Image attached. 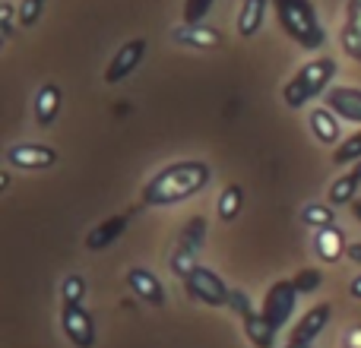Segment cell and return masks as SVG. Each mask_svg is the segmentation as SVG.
I'll list each match as a JSON object with an SVG mask.
<instances>
[{
	"label": "cell",
	"instance_id": "obj_16",
	"mask_svg": "<svg viewBox=\"0 0 361 348\" xmlns=\"http://www.w3.org/2000/svg\"><path fill=\"white\" fill-rule=\"evenodd\" d=\"M61 101H63L61 86L44 82V86L38 89V92H35V120H38V127H44V130H48V127L54 124L57 114H61Z\"/></svg>",
	"mask_w": 361,
	"mask_h": 348
},
{
	"label": "cell",
	"instance_id": "obj_24",
	"mask_svg": "<svg viewBox=\"0 0 361 348\" xmlns=\"http://www.w3.org/2000/svg\"><path fill=\"white\" fill-rule=\"evenodd\" d=\"M355 162H361V130L352 133L349 139H343L333 149V165H355Z\"/></svg>",
	"mask_w": 361,
	"mask_h": 348
},
{
	"label": "cell",
	"instance_id": "obj_12",
	"mask_svg": "<svg viewBox=\"0 0 361 348\" xmlns=\"http://www.w3.org/2000/svg\"><path fill=\"white\" fill-rule=\"evenodd\" d=\"M171 38L178 44H184V48H197V51H216L225 44V35L219 29H212V25H178L171 32Z\"/></svg>",
	"mask_w": 361,
	"mask_h": 348
},
{
	"label": "cell",
	"instance_id": "obj_2",
	"mask_svg": "<svg viewBox=\"0 0 361 348\" xmlns=\"http://www.w3.org/2000/svg\"><path fill=\"white\" fill-rule=\"evenodd\" d=\"M279 25L295 44L307 51H317L326 42V29L320 25L317 10H314L311 0H273Z\"/></svg>",
	"mask_w": 361,
	"mask_h": 348
},
{
	"label": "cell",
	"instance_id": "obj_19",
	"mask_svg": "<svg viewBox=\"0 0 361 348\" xmlns=\"http://www.w3.org/2000/svg\"><path fill=\"white\" fill-rule=\"evenodd\" d=\"M311 130H314V137H317V143H324V146H339V118L330 111V108H314L311 111Z\"/></svg>",
	"mask_w": 361,
	"mask_h": 348
},
{
	"label": "cell",
	"instance_id": "obj_7",
	"mask_svg": "<svg viewBox=\"0 0 361 348\" xmlns=\"http://www.w3.org/2000/svg\"><path fill=\"white\" fill-rule=\"evenodd\" d=\"M61 330L76 348L95 345V320L82 304H61Z\"/></svg>",
	"mask_w": 361,
	"mask_h": 348
},
{
	"label": "cell",
	"instance_id": "obj_27",
	"mask_svg": "<svg viewBox=\"0 0 361 348\" xmlns=\"http://www.w3.org/2000/svg\"><path fill=\"white\" fill-rule=\"evenodd\" d=\"M295 288H298V294H311L320 288V282H324V275H320V269H298V275H295Z\"/></svg>",
	"mask_w": 361,
	"mask_h": 348
},
{
	"label": "cell",
	"instance_id": "obj_30",
	"mask_svg": "<svg viewBox=\"0 0 361 348\" xmlns=\"http://www.w3.org/2000/svg\"><path fill=\"white\" fill-rule=\"evenodd\" d=\"M228 311H235L238 317H247V313H254V307H250V298L241 292V288H231V298H228Z\"/></svg>",
	"mask_w": 361,
	"mask_h": 348
},
{
	"label": "cell",
	"instance_id": "obj_5",
	"mask_svg": "<svg viewBox=\"0 0 361 348\" xmlns=\"http://www.w3.org/2000/svg\"><path fill=\"white\" fill-rule=\"evenodd\" d=\"M184 288L193 301H200V304H206V307H228L231 288L225 285V279L216 273V269L203 266V263L184 279Z\"/></svg>",
	"mask_w": 361,
	"mask_h": 348
},
{
	"label": "cell",
	"instance_id": "obj_35",
	"mask_svg": "<svg viewBox=\"0 0 361 348\" xmlns=\"http://www.w3.org/2000/svg\"><path fill=\"white\" fill-rule=\"evenodd\" d=\"M282 348H314V345H301V342H288V345H282Z\"/></svg>",
	"mask_w": 361,
	"mask_h": 348
},
{
	"label": "cell",
	"instance_id": "obj_31",
	"mask_svg": "<svg viewBox=\"0 0 361 348\" xmlns=\"http://www.w3.org/2000/svg\"><path fill=\"white\" fill-rule=\"evenodd\" d=\"M345 256H349L352 263H361V244H358V241L349 244V254H345Z\"/></svg>",
	"mask_w": 361,
	"mask_h": 348
},
{
	"label": "cell",
	"instance_id": "obj_9",
	"mask_svg": "<svg viewBox=\"0 0 361 348\" xmlns=\"http://www.w3.org/2000/svg\"><path fill=\"white\" fill-rule=\"evenodd\" d=\"M143 54H146V38H130V42L121 44V48L114 51L111 63L105 67V82H108V86H118V82H124L127 76H130L133 70L140 67Z\"/></svg>",
	"mask_w": 361,
	"mask_h": 348
},
{
	"label": "cell",
	"instance_id": "obj_29",
	"mask_svg": "<svg viewBox=\"0 0 361 348\" xmlns=\"http://www.w3.org/2000/svg\"><path fill=\"white\" fill-rule=\"evenodd\" d=\"M19 23V13L13 10V4H0V32H4V42L13 38V29Z\"/></svg>",
	"mask_w": 361,
	"mask_h": 348
},
{
	"label": "cell",
	"instance_id": "obj_18",
	"mask_svg": "<svg viewBox=\"0 0 361 348\" xmlns=\"http://www.w3.org/2000/svg\"><path fill=\"white\" fill-rule=\"evenodd\" d=\"M343 48L352 61H361V0H349V6H345Z\"/></svg>",
	"mask_w": 361,
	"mask_h": 348
},
{
	"label": "cell",
	"instance_id": "obj_11",
	"mask_svg": "<svg viewBox=\"0 0 361 348\" xmlns=\"http://www.w3.org/2000/svg\"><path fill=\"white\" fill-rule=\"evenodd\" d=\"M127 285H130V292L137 294L140 301H146V304H152V307L165 304V285L159 282V275L152 273V269H143V266L127 269Z\"/></svg>",
	"mask_w": 361,
	"mask_h": 348
},
{
	"label": "cell",
	"instance_id": "obj_32",
	"mask_svg": "<svg viewBox=\"0 0 361 348\" xmlns=\"http://www.w3.org/2000/svg\"><path fill=\"white\" fill-rule=\"evenodd\" d=\"M349 292H352V298H358L361 301V273L352 279V285H349Z\"/></svg>",
	"mask_w": 361,
	"mask_h": 348
},
{
	"label": "cell",
	"instance_id": "obj_23",
	"mask_svg": "<svg viewBox=\"0 0 361 348\" xmlns=\"http://www.w3.org/2000/svg\"><path fill=\"white\" fill-rule=\"evenodd\" d=\"M301 222L305 225H314V228H330V225H336V206L330 203H307L305 209H301Z\"/></svg>",
	"mask_w": 361,
	"mask_h": 348
},
{
	"label": "cell",
	"instance_id": "obj_1",
	"mask_svg": "<svg viewBox=\"0 0 361 348\" xmlns=\"http://www.w3.org/2000/svg\"><path fill=\"white\" fill-rule=\"evenodd\" d=\"M212 180V168L206 162L187 159V162H171L159 168L146 180L143 187V203L146 206H175L184 199L197 197L206 184Z\"/></svg>",
	"mask_w": 361,
	"mask_h": 348
},
{
	"label": "cell",
	"instance_id": "obj_8",
	"mask_svg": "<svg viewBox=\"0 0 361 348\" xmlns=\"http://www.w3.org/2000/svg\"><path fill=\"white\" fill-rule=\"evenodd\" d=\"M6 165L23 171H44L57 165V152L44 143H13L6 149Z\"/></svg>",
	"mask_w": 361,
	"mask_h": 348
},
{
	"label": "cell",
	"instance_id": "obj_10",
	"mask_svg": "<svg viewBox=\"0 0 361 348\" xmlns=\"http://www.w3.org/2000/svg\"><path fill=\"white\" fill-rule=\"evenodd\" d=\"M324 105L330 108L339 120L361 124V89H355V86H330V92L324 95Z\"/></svg>",
	"mask_w": 361,
	"mask_h": 348
},
{
	"label": "cell",
	"instance_id": "obj_28",
	"mask_svg": "<svg viewBox=\"0 0 361 348\" xmlns=\"http://www.w3.org/2000/svg\"><path fill=\"white\" fill-rule=\"evenodd\" d=\"M42 6H44V0H23L19 4V25L32 29L38 23V16H42Z\"/></svg>",
	"mask_w": 361,
	"mask_h": 348
},
{
	"label": "cell",
	"instance_id": "obj_22",
	"mask_svg": "<svg viewBox=\"0 0 361 348\" xmlns=\"http://www.w3.org/2000/svg\"><path fill=\"white\" fill-rule=\"evenodd\" d=\"M241 209H244V190L238 184H228L222 193H219V203H216L219 218L228 225V222H235V218L241 216Z\"/></svg>",
	"mask_w": 361,
	"mask_h": 348
},
{
	"label": "cell",
	"instance_id": "obj_14",
	"mask_svg": "<svg viewBox=\"0 0 361 348\" xmlns=\"http://www.w3.org/2000/svg\"><path fill=\"white\" fill-rule=\"evenodd\" d=\"M314 250H317V256L324 263H339L345 254H349V241H345L343 228H336V225H330V228H320L317 235H314Z\"/></svg>",
	"mask_w": 361,
	"mask_h": 348
},
{
	"label": "cell",
	"instance_id": "obj_4",
	"mask_svg": "<svg viewBox=\"0 0 361 348\" xmlns=\"http://www.w3.org/2000/svg\"><path fill=\"white\" fill-rule=\"evenodd\" d=\"M206 235H209V222H206V216L187 218V225L180 228L175 254H171V273H175L180 282L200 266V250H203V244H206Z\"/></svg>",
	"mask_w": 361,
	"mask_h": 348
},
{
	"label": "cell",
	"instance_id": "obj_21",
	"mask_svg": "<svg viewBox=\"0 0 361 348\" xmlns=\"http://www.w3.org/2000/svg\"><path fill=\"white\" fill-rule=\"evenodd\" d=\"M267 4L269 0H244L241 13H238V35L241 38H254L263 25V16H267Z\"/></svg>",
	"mask_w": 361,
	"mask_h": 348
},
{
	"label": "cell",
	"instance_id": "obj_33",
	"mask_svg": "<svg viewBox=\"0 0 361 348\" xmlns=\"http://www.w3.org/2000/svg\"><path fill=\"white\" fill-rule=\"evenodd\" d=\"M6 190H10V171L0 174V193H6Z\"/></svg>",
	"mask_w": 361,
	"mask_h": 348
},
{
	"label": "cell",
	"instance_id": "obj_13",
	"mask_svg": "<svg viewBox=\"0 0 361 348\" xmlns=\"http://www.w3.org/2000/svg\"><path fill=\"white\" fill-rule=\"evenodd\" d=\"M333 317V307L330 304H317L311 307V311L305 313V317L298 320V326L292 330V342H301V345H311L314 339L320 336V333L326 330V323H330Z\"/></svg>",
	"mask_w": 361,
	"mask_h": 348
},
{
	"label": "cell",
	"instance_id": "obj_34",
	"mask_svg": "<svg viewBox=\"0 0 361 348\" xmlns=\"http://www.w3.org/2000/svg\"><path fill=\"white\" fill-rule=\"evenodd\" d=\"M352 216H355L358 222H361V199H355V203H352Z\"/></svg>",
	"mask_w": 361,
	"mask_h": 348
},
{
	"label": "cell",
	"instance_id": "obj_15",
	"mask_svg": "<svg viewBox=\"0 0 361 348\" xmlns=\"http://www.w3.org/2000/svg\"><path fill=\"white\" fill-rule=\"evenodd\" d=\"M127 225H130V216L102 218V225H95V228L86 235V247H89V250H105V247H111V244L127 231Z\"/></svg>",
	"mask_w": 361,
	"mask_h": 348
},
{
	"label": "cell",
	"instance_id": "obj_6",
	"mask_svg": "<svg viewBox=\"0 0 361 348\" xmlns=\"http://www.w3.org/2000/svg\"><path fill=\"white\" fill-rule=\"evenodd\" d=\"M295 304H298V288H295V282L292 279H279V282L269 285L267 294H263L260 313L276 326V330H282V326L292 320Z\"/></svg>",
	"mask_w": 361,
	"mask_h": 348
},
{
	"label": "cell",
	"instance_id": "obj_20",
	"mask_svg": "<svg viewBox=\"0 0 361 348\" xmlns=\"http://www.w3.org/2000/svg\"><path fill=\"white\" fill-rule=\"evenodd\" d=\"M276 326L269 323L263 313H247L244 317V336L250 339V345L254 348H273L276 345Z\"/></svg>",
	"mask_w": 361,
	"mask_h": 348
},
{
	"label": "cell",
	"instance_id": "obj_25",
	"mask_svg": "<svg viewBox=\"0 0 361 348\" xmlns=\"http://www.w3.org/2000/svg\"><path fill=\"white\" fill-rule=\"evenodd\" d=\"M61 298H63V304H82V298H86V279L82 275H67L61 285Z\"/></svg>",
	"mask_w": 361,
	"mask_h": 348
},
{
	"label": "cell",
	"instance_id": "obj_26",
	"mask_svg": "<svg viewBox=\"0 0 361 348\" xmlns=\"http://www.w3.org/2000/svg\"><path fill=\"white\" fill-rule=\"evenodd\" d=\"M212 0H184V25H203V16H209Z\"/></svg>",
	"mask_w": 361,
	"mask_h": 348
},
{
	"label": "cell",
	"instance_id": "obj_3",
	"mask_svg": "<svg viewBox=\"0 0 361 348\" xmlns=\"http://www.w3.org/2000/svg\"><path fill=\"white\" fill-rule=\"evenodd\" d=\"M336 70L339 67H336L333 57H317V61L305 63V67L286 82V89H282V101H286L288 108H305L311 99L326 95V89H330Z\"/></svg>",
	"mask_w": 361,
	"mask_h": 348
},
{
	"label": "cell",
	"instance_id": "obj_17",
	"mask_svg": "<svg viewBox=\"0 0 361 348\" xmlns=\"http://www.w3.org/2000/svg\"><path fill=\"white\" fill-rule=\"evenodd\" d=\"M361 187V162H355L345 174H339L330 184V206H352Z\"/></svg>",
	"mask_w": 361,
	"mask_h": 348
}]
</instances>
